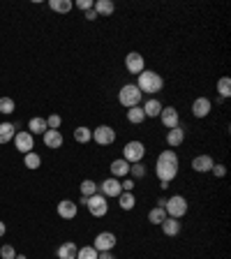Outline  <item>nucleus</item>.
Returning <instances> with one entry per match:
<instances>
[{
	"mask_svg": "<svg viewBox=\"0 0 231 259\" xmlns=\"http://www.w3.org/2000/svg\"><path fill=\"white\" fill-rule=\"evenodd\" d=\"M178 167H180V160H178L176 151H162L157 155V162H155V174L160 183H171V180L178 176Z\"/></svg>",
	"mask_w": 231,
	"mask_h": 259,
	"instance_id": "1",
	"label": "nucleus"
},
{
	"mask_svg": "<svg viewBox=\"0 0 231 259\" xmlns=\"http://www.w3.org/2000/svg\"><path fill=\"white\" fill-rule=\"evenodd\" d=\"M136 88L141 90V93H151V95H155V93H160V90L164 88V79H162V74H157V72L143 70L141 74H139Z\"/></svg>",
	"mask_w": 231,
	"mask_h": 259,
	"instance_id": "2",
	"label": "nucleus"
},
{
	"mask_svg": "<svg viewBox=\"0 0 231 259\" xmlns=\"http://www.w3.org/2000/svg\"><path fill=\"white\" fill-rule=\"evenodd\" d=\"M141 100H143V93L136 88V83H125L123 88H120V93H118V102L127 109L139 107Z\"/></svg>",
	"mask_w": 231,
	"mask_h": 259,
	"instance_id": "3",
	"label": "nucleus"
},
{
	"mask_svg": "<svg viewBox=\"0 0 231 259\" xmlns=\"http://www.w3.org/2000/svg\"><path fill=\"white\" fill-rule=\"evenodd\" d=\"M164 211H167V215H169V218H176V220H180V218L187 213V199L183 195H173L171 199H167V204H164Z\"/></svg>",
	"mask_w": 231,
	"mask_h": 259,
	"instance_id": "4",
	"label": "nucleus"
},
{
	"mask_svg": "<svg viewBox=\"0 0 231 259\" xmlns=\"http://www.w3.org/2000/svg\"><path fill=\"white\" fill-rule=\"evenodd\" d=\"M146 155V146L141 141H127L123 148V160L134 164V162H141Z\"/></svg>",
	"mask_w": 231,
	"mask_h": 259,
	"instance_id": "5",
	"label": "nucleus"
},
{
	"mask_svg": "<svg viewBox=\"0 0 231 259\" xmlns=\"http://www.w3.org/2000/svg\"><path fill=\"white\" fill-rule=\"evenodd\" d=\"M86 208L90 211V215H95V218H102V215L109 213V204H107V197L97 195L93 197H86Z\"/></svg>",
	"mask_w": 231,
	"mask_h": 259,
	"instance_id": "6",
	"label": "nucleus"
},
{
	"mask_svg": "<svg viewBox=\"0 0 231 259\" xmlns=\"http://www.w3.org/2000/svg\"><path fill=\"white\" fill-rule=\"evenodd\" d=\"M93 141L99 146H111L116 141V130L111 125H99L93 130Z\"/></svg>",
	"mask_w": 231,
	"mask_h": 259,
	"instance_id": "7",
	"label": "nucleus"
},
{
	"mask_svg": "<svg viewBox=\"0 0 231 259\" xmlns=\"http://www.w3.org/2000/svg\"><path fill=\"white\" fill-rule=\"evenodd\" d=\"M116 243H118V239H116V234L111 232H102L95 236V243H93V248L97 252H111L116 248Z\"/></svg>",
	"mask_w": 231,
	"mask_h": 259,
	"instance_id": "8",
	"label": "nucleus"
},
{
	"mask_svg": "<svg viewBox=\"0 0 231 259\" xmlns=\"http://www.w3.org/2000/svg\"><path fill=\"white\" fill-rule=\"evenodd\" d=\"M125 70L130 72V74H141L143 70H146V60H143V56L139 54V51H132V54L125 56Z\"/></svg>",
	"mask_w": 231,
	"mask_h": 259,
	"instance_id": "9",
	"label": "nucleus"
},
{
	"mask_svg": "<svg viewBox=\"0 0 231 259\" xmlns=\"http://www.w3.org/2000/svg\"><path fill=\"white\" fill-rule=\"evenodd\" d=\"M14 146H17V151H21L23 155H26V153H33V148H35V137L30 132H26V130H21V132L14 134Z\"/></svg>",
	"mask_w": 231,
	"mask_h": 259,
	"instance_id": "10",
	"label": "nucleus"
},
{
	"mask_svg": "<svg viewBox=\"0 0 231 259\" xmlns=\"http://www.w3.org/2000/svg\"><path fill=\"white\" fill-rule=\"evenodd\" d=\"M99 190V195L102 197H120V192H123V188H120V180L118 179H107L104 183H99L97 185Z\"/></svg>",
	"mask_w": 231,
	"mask_h": 259,
	"instance_id": "11",
	"label": "nucleus"
},
{
	"mask_svg": "<svg viewBox=\"0 0 231 259\" xmlns=\"http://www.w3.org/2000/svg\"><path fill=\"white\" fill-rule=\"evenodd\" d=\"M162 125L167 127V130H173V127L180 125V116H178V111L173 107H162Z\"/></svg>",
	"mask_w": 231,
	"mask_h": 259,
	"instance_id": "12",
	"label": "nucleus"
},
{
	"mask_svg": "<svg viewBox=\"0 0 231 259\" xmlns=\"http://www.w3.org/2000/svg\"><path fill=\"white\" fill-rule=\"evenodd\" d=\"M79 213V206L70 201V199H62L60 204H58V215H60L62 220H72V218H77Z\"/></svg>",
	"mask_w": 231,
	"mask_h": 259,
	"instance_id": "13",
	"label": "nucleus"
},
{
	"mask_svg": "<svg viewBox=\"0 0 231 259\" xmlns=\"http://www.w3.org/2000/svg\"><path fill=\"white\" fill-rule=\"evenodd\" d=\"M211 100L208 98H196L194 100V104H192V114H194L196 118H206L208 114H211Z\"/></svg>",
	"mask_w": 231,
	"mask_h": 259,
	"instance_id": "14",
	"label": "nucleus"
},
{
	"mask_svg": "<svg viewBox=\"0 0 231 259\" xmlns=\"http://www.w3.org/2000/svg\"><path fill=\"white\" fill-rule=\"evenodd\" d=\"M213 164H215V160L211 158V155H199V158L192 160V169L199 171V174H206V171L213 169Z\"/></svg>",
	"mask_w": 231,
	"mask_h": 259,
	"instance_id": "15",
	"label": "nucleus"
},
{
	"mask_svg": "<svg viewBox=\"0 0 231 259\" xmlns=\"http://www.w3.org/2000/svg\"><path fill=\"white\" fill-rule=\"evenodd\" d=\"M141 109H143V114H146V118H160V114H162V102H160V100H155V98H151Z\"/></svg>",
	"mask_w": 231,
	"mask_h": 259,
	"instance_id": "16",
	"label": "nucleus"
},
{
	"mask_svg": "<svg viewBox=\"0 0 231 259\" xmlns=\"http://www.w3.org/2000/svg\"><path fill=\"white\" fill-rule=\"evenodd\" d=\"M183 141H185V130H183V125H178V127H173V130L167 132V143H169L171 148L180 146Z\"/></svg>",
	"mask_w": 231,
	"mask_h": 259,
	"instance_id": "17",
	"label": "nucleus"
},
{
	"mask_svg": "<svg viewBox=\"0 0 231 259\" xmlns=\"http://www.w3.org/2000/svg\"><path fill=\"white\" fill-rule=\"evenodd\" d=\"M111 174H114V179H125L130 174V162H125L123 158L114 160L111 162Z\"/></svg>",
	"mask_w": 231,
	"mask_h": 259,
	"instance_id": "18",
	"label": "nucleus"
},
{
	"mask_svg": "<svg viewBox=\"0 0 231 259\" xmlns=\"http://www.w3.org/2000/svg\"><path fill=\"white\" fill-rule=\"evenodd\" d=\"M93 9H95L97 17H111V14L116 12V5L111 2V0H97V2L93 5Z\"/></svg>",
	"mask_w": 231,
	"mask_h": 259,
	"instance_id": "19",
	"label": "nucleus"
},
{
	"mask_svg": "<svg viewBox=\"0 0 231 259\" xmlns=\"http://www.w3.org/2000/svg\"><path fill=\"white\" fill-rule=\"evenodd\" d=\"M42 137H44V143L49 146V148H60V146H62V134H60V130H46Z\"/></svg>",
	"mask_w": 231,
	"mask_h": 259,
	"instance_id": "20",
	"label": "nucleus"
},
{
	"mask_svg": "<svg viewBox=\"0 0 231 259\" xmlns=\"http://www.w3.org/2000/svg\"><path fill=\"white\" fill-rule=\"evenodd\" d=\"M77 252H79V248L72 241H67L58 248V259H77Z\"/></svg>",
	"mask_w": 231,
	"mask_h": 259,
	"instance_id": "21",
	"label": "nucleus"
},
{
	"mask_svg": "<svg viewBox=\"0 0 231 259\" xmlns=\"http://www.w3.org/2000/svg\"><path fill=\"white\" fill-rule=\"evenodd\" d=\"M162 232L167 234V236H176V234H180V220H176V218H167V220L162 222Z\"/></svg>",
	"mask_w": 231,
	"mask_h": 259,
	"instance_id": "22",
	"label": "nucleus"
},
{
	"mask_svg": "<svg viewBox=\"0 0 231 259\" xmlns=\"http://www.w3.org/2000/svg\"><path fill=\"white\" fill-rule=\"evenodd\" d=\"M49 7L54 9V12L67 14V12H72V7H74V2H72V0H49Z\"/></svg>",
	"mask_w": 231,
	"mask_h": 259,
	"instance_id": "23",
	"label": "nucleus"
},
{
	"mask_svg": "<svg viewBox=\"0 0 231 259\" xmlns=\"http://www.w3.org/2000/svg\"><path fill=\"white\" fill-rule=\"evenodd\" d=\"M14 130L17 125H12V123H0V143H7L14 139Z\"/></svg>",
	"mask_w": 231,
	"mask_h": 259,
	"instance_id": "24",
	"label": "nucleus"
},
{
	"mask_svg": "<svg viewBox=\"0 0 231 259\" xmlns=\"http://www.w3.org/2000/svg\"><path fill=\"white\" fill-rule=\"evenodd\" d=\"M118 204H120V208H123V211H132L134 206H136V199H134L132 192H120V197H118Z\"/></svg>",
	"mask_w": 231,
	"mask_h": 259,
	"instance_id": "25",
	"label": "nucleus"
},
{
	"mask_svg": "<svg viewBox=\"0 0 231 259\" xmlns=\"http://www.w3.org/2000/svg\"><path fill=\"white\" fill-rule=\"evenodd\" d=\"M28 127L33 130V132H30L33 137H35V134H44L46 130H49V127H46V118H30Z\"/></svg>",
	"mask_w": 231,
	"mask_h": 259,
	"instance_id": "26",
	"label": "nucleus"
},
{
	"mask_svg": "<svg viewBox=\"0 0 231 259\" xmlns=\"http://www.w3.org/2000/svg\"><path fill=\"white\" fill-rule=\"evenodd\" d=\"M167 218H169V215H167V211H164L162 206H155L151 213H148V220H151L153 224H162L164 220H167Z\"/></svg>",
	"mask_w": 231,
	"mask_h": 259,
	"instance_id": "27",
	"label": "nucleus"
},
{
	"mask_svg": "<svg viewBox=\"0 0 231 259\" xmlns=\"http://www.w3.org/2000/svg\"><path fill=\"white\" fill-rule=\"evenodd\" d=\"M127 120L132 123V125H139V123H143L146 120V114H143L141 107H132L130 111H127Z\"/></svg>",
	"mask_w": 231,
	"mask_h": 259,
	"instance_id": "28",
	"label": "nucleus"
},
{
	"mask_svg": "<svg viewBox=\"0 0 231 259\" xmlns=\"http://www.w3.org/2000/svg\"><path fill=\"white\" fill-rule=\"evenodd\" d=\"M74 139H77V141L79 143H88L90 139H93V130H88V127H77V130H74Z\"/></svg>",
	"mask_w": 231,
	"mask_h": 259,
	"instance_id": "29",
	"label": "nucleus"
},
{
	"mask_svg": "<svg viewBox=\"0 0 231 259\" xmlns=\"http://www.w3.org/2000/svg\"><path fill=\"white\" fill-rule=\"evenodd\" d=\"M217 93H220V98H229L231 95V79L229 77H222V79L217 81Z\"/></svg>",
	"mask_w": 231,
	"mask_h": 259,
	"instance_id": "30",
	"label": "nucleus"
},
{
	"mask_svg": "<svg viewBox=\"0 0 231 259\" xmlns=\"http://www.w3.org/2000/svg\"><path fill=\"white\" fill-rule=\"evenodd\" d=\"M81 195H83V197L97 195V183H95V180H90V179H86L83 183H81Z\"/></svg>",
	"mask_w": 231,
	"mask_h": 259,
	"instance_id": "31",
	"label": "nucleus"
},
{
	"mask_svg": "<svg viewBox=\"0 0 231 259\" xmlns=\"http://www.w3.org/2000/svg\"><path fill=\"white\" fill-rule=\"evenodd\" d=\"M23 162H26L28 169H39V164H42V158H39V155H37V153L33 151V153H26Z\"/></svg>",
	"mask_w": 231,
	"mask_h": 259,
	"instance_id": "32",
	"label": "nucleus"
},
{
	"mask_svg": "<svg viewBox=\"0 0 231 259\" xmlns=\"http://www.w3.org/2000/svg\"><path fill=\"white\" fill-rule=\"evenodd\" d=\"M99 252L93 248V245H83V248H79V252H77V259H97Z\"/></svg>",
	"mask_w": 231,
	"mask_h": 259,
	"instance_id": "33",
	"label": "nucleus"
},
{
	"mask_svg": "<svg viewBox=\"0 0 231 259\" xmlns=\"http://www.w3.org/2000/svg\"><path fill=\"white\" fill-rule=\"evenodd\" d=\"M14 109L17 104L12 98H0V114H14Z\"/></svg>",
	"mask_w": 231,
	"mask_h": 259,
	"instance_id": "34",
	"label": "nucleus"
},
{
	"mask_svg": "<svg viewBox=\"0 0 231 259\" xmlns=\"http://www.w3.org/2000/svg\"><path fill=\"white\" fill-rule=\"evenodd\" d=\"M130 174H132L134 179H143L146 176V167H143L141 162H134V164H130Z\"/></svg>",
	"mask_w": 231,
	"mask_h": 259,
	"instance_id": "35",
	"label": "nucleus"
},
{
	"mask_svg": "<svg viewBox=\"0 0 231 259\" xmlns=\"http://www.w3.org/2000/svg\"><path fill=\"white\" fill-rule=\"evenodd\" d=\"M60 123H62V118L58 116V114H51V116L46 118V127H49V130H58Z\"/></svg>",
	"mask_w": 231,
	"mask_h": 259,
	"instance_id": "36",
	"label": "nucleus"
},
{
	"mask_svg": "<svg viewBox=\"0 0 231 259\" xmlns=\"http://www.w3.org/2000/svg\"><path fill=\"white\" fill-rule=\"evenodd\" d=\"M0 257H2V259H14V257H17L14 245H2V248H0Z\"/></svg>",
	"mask_w": 231,
	"mask_h": 259,
	"instance_id": "37",
	"label": "nucleus"
},
{
	"mask_svg": "<svg viewBox=\"0 0 231 259\" xmlns=\"http://www.w3.org/2000/svg\"><path fill=\"white\" fill-rule=\"evenodd\" d=\"M93 5H95V0H77V7L83 9V12H90Z\"/></svg>",
	"mask_w": 231,
	"mask_h": 259,
	"instance_id": "38",
	"label": "nucleus"
},
{
	"mask_svg": "<svg viewBox=\"0 0 231 259\" xmlns=\"http://www.w3.org/2000/svg\"><path fill=\"white\" fill-rule=\"evenodd\" d=\"M211 171H213L217 179H224V176H227V167H224V164H213V169Z\"/></svg>",
	"mask_w": 231,
	"mask_h": 259,
	"instance_id": "39",
	"label": "nucleus"
},
{
	"mask_svg": "<svg viewBox=\"0 0 231 259\" xmlns=\"http://www.w3.org/2000/svg\"><path fill=\"white\" fill-rule=\"evenodd\" d=\"M120 188H123V192H132V190H134V180L125 179L123 183H120Z\"/></svg>",
	"mask_w": 231,
	"mask_h": 259,
	"instance_id": "40",
	"label": "nucleus"
},
{
	"mask_svg": "<svg viewBox=\"0 0 231 259\" xmlns=\"http://www.w3.org/2000/svg\"><path fill=\"white\" fill-rule=\"evenodd\" d=\"M97 259H116V257H114V252H99Z\"/></svg>",
	"mask_w": 231,
	"mask_h": 259,
	"instance_id": "41",
	"label": "nucleus"
},
{
	"mask_svg": "<svg viewBox=\"0 0 231 259\" xmlns=\"http://www.w3.org/2000/svg\"><path fill=\"white\" fill-rule=\"evenodd\" d=\"M86 19H88V21H95V19H97V14H95V9H90V12H86Z\"/></svg>",
	"mask_w": 231,
	"mask_h": 259,
	"instance_id": "42",
	"label": "nucleus"
},
{
	"mask_svg": "<svg viewBox=\"0 0 231 259\" xmlns=\"http://www.w3.org/2000/svg\"><path fill=\"white\" fill-rule=\"evenodd\" d=\"M5 232H7V227H5V222H2V220H0V239H2V236H5Z\"/></svg>",
	"mask_w": 231,
	"mask_h": 259,
	"instance_id": "43",
	"label": "nucleus"
},
{
	"mask_svg": "<svg viewBox=\"0 0 231 259\" xmlns=\"http://www.w3.org/2000/svg\"><path fill=\"white\" fill-rule=\"evenodd\" d=\"M14 259H28V257H26V255H17V257H14Z\"/></svg>",
	"mask_w": 231,
	"mask_h": 259,
	"instance_id": "44",
	"label": "nucleus"
}]
</instances>
